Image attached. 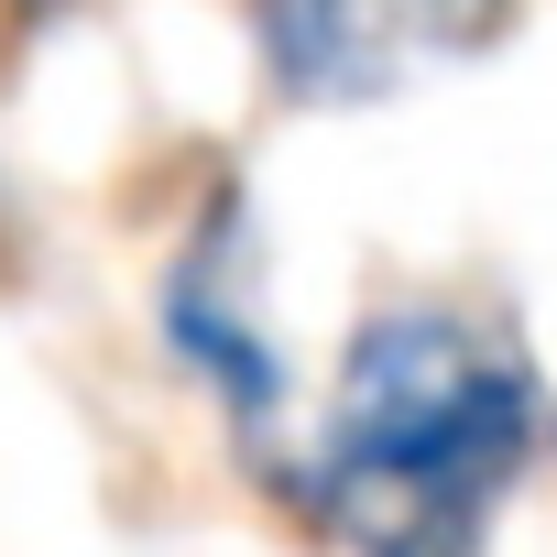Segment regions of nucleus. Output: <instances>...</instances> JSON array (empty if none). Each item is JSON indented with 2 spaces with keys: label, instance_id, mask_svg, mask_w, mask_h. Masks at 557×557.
Returning a JSON list of instances; mask_svg holds the SVG:
<instances>
[{
  "label": "nucleus",
  "instance_id": "obj_1",
  "mask_svg": "<svg viewBox=\"0 0 557 557\" xmlns=\"http://www.w3.org/2000/svg\"><path fill=\"white\" fill-rule=\"evenodd\" d=\"M546 448V383L448 307H394L339 350L318 513L350 557H481Z\"/></svg>",
  "mask_w": 557,
  "mask_h": 557
},
{
  "label": "nucleus",
  "instance_id": "obj_2",
  "mask_svg": "<svg viewBox=\"0 0 557 557\" xmlns=\"http://www.w3.org/2000/svg\"><path fill=\"white\" fill-rule=\"evenodd\" d=\"M524 0H251L262 77L296 110H372L448 66H481Z\"/></svg>",
  "mask_w": 557,
  "mask_h": 557
},
{
  "label": "nucleus",
  "instance_id": "obj_3",
  "mask_svg": "<svg viewBox=\"0 0 557 557\" xmlns=\"http://www.w3.org/2000/svg\"><path fill=\"white\" fill-rule=\"evenodd\" d=\"M240 230L251 219H208L186 251H175V273H164V339H175V361L186 372H208L219 394H230V416H273L285 405V361H273V339H262V318H251V285H240Z\"/></svg>",
  "mask_w": 557,
  "mask_h": 557
}]
</instances>
